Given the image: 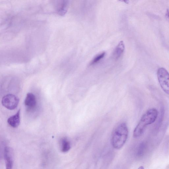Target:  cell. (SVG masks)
Listing matches in <instances>:
<instances>
[{"instance_id": "6da1fadb", "label": "cell", "mask_w": 169, "mask_h": 169, "mask_svg": "<svg viewBox=\"0 0 169 169\" xmlns=\"http://www.w3.org/2000/svg\"><path fill=\"white\" fill-rule=\"evenodd\" d=\"M158 111L155 109L147 111L143 115L133 132V136L137 138L141 136L144 133L148 125L154 122L157 119Z\"/></svg>"}, {"instance_id": "7a4b0ae2", "label": "cell", "mask_w": 169, "mask_h": 169, "mask_svg": "<svg viewBox=\"0 0 169 169\" xmlns=\"http://www.w3.org/2000/svg\"><path fill=\"white\" fill-rule=\"evenodd\" d=\"M128 134L129 130L126 124L122 123L113 132L111 137L112 146L116 149H120L125 144Z\"/></svg>"}, {"instance_id": "3957f363", "label": "cell", "mask_w": 169, "mask_h": 169, "mask_svg": "<svg viewBox=\"0 0 169 169\" xmlns=\"http://www.w3.org/2000/svg\"><path fill=\"white\" fill-rule=\"evenodd\" d=\"M158 82L164 91L169 95V73L165 68H160L157 71Z\"/></svg>"}, {"instance_id": "277c9868", "label": "cell", "mask_w": 169, "mask_h": 169, "mask_svg": "<svg viewBox=\"0 0 169 169\" xmlns=\"http://www.w3.org/2000/svg\"><path fill=\"white\" fill-rule=\"evenodd\" d=\"M19 101V99L16 96L13 94H8L3 97L2 104L7 109L13 110L17 107Z\"/></svg>"}, {"instance_id": "5b68a950", "label": "cell", "mask_w": 169, "mask_h": 169, "mask_svg": "<svg viewBox=\"0 0 169 169\" xmlns=\"http://www.w3.org/2000/svg\"><path fill=\"white\" fill-rule=\"evenodd\" d=\"M37 104V100L34 95L32 93H28L24 100L25 105L29 109H32L35 108Z\"/></svg>"}, {"instance_id": "8992f818", "label": "cell", "mask_w": 169, "mask_h": 169, "mask_svg": "<svg viewBox=\"0 0 169 169\" xmlns=\"http://www.w3.org/2000/svg\"><path fill=\"white\" fill-rule=\"evenodd\" d=\"M8 124L14 128H16L20 123V109L15 115L10 117L7 120Z\"/></svg>"}, {"instance_id": "52a82bcc", "label": "cell", "mask_w": 169, "mask_h": 169, "mask_svg": "<svg viewBox=\"0 0 169 169\" xmlns=\"http://www.w3.org/2000/svg\"><path fill=\"white\" fill-rule=\"evenodd\" d=\"M10 148L6 147L4 150V157L6 162V169H12L13 166V161Z\"/></svg>"}, {"instance_id": "ba28073f", "label": "cell", "mask_w": 169, "mask_h": 169, "mask_svg": "<svg viewBox=\"0 0 169 169\" xmlns=\"http://www.w3.org/2000/svg\"><path fill=\"white\" fill-rule=\"evenodd\" d=\"M125 50V45L123 41H121L115 49L113 54L116 60L119 59Z\"/></svg>"}, {"instance_id": "9c48e42d", "label": "cell", "mask_w": 169, "mask_h": 169, "mask_svg": "<svg viewBox=\"0 0 169 169\" xmlns=\"http://www.w3.org/2000/svg\"><path fill=\"white\" fill-rule=\"evenodd\" d=\"M60 146L61 150L64 153L68 152L71 147L70 142L65 138H64L61 140Z\"/></svg>"}, {"instance_id": "30bf717a", "label": "cell", "mask_w": 169, "mask_h": 169, "mask_svg": "<svg viewBox=\"0 0 169 169\" xmlns=\"http://www.w3.org/2000/svg\"><path fill=\"white\" fill-rule=\"evenodd\" d=\"M69 4V1H63L60 3V6L57 9L58 13L62 16L65 14L68 11Z\"/></svg>"}, {"instance_id": "8fae6325", "label": "cell", "mask_w": 169, "mask_h": 169, "mask_svg": "<svg viewBox=\"0 0 169 169\" xmlns=\"http://www.w3.org/2000/svg\"><path fill=\"white\" fill-rule=\"evenodd\" d=\"M105 54L106 53L104 52L96 56L93 60H92L91 63V64H94L99 62L100 61L105 57Z\"/></svg>"}, {"instance_id": "7c38bea8", "label": "cell", "mask_w": 169, "mask_h": 169, "mask_svg": "<svg viewBox=\"0 0 169 169\" xmlns=\"http://www.w3.org/2000/svg\"><path fill=\"white\" fill-rule=\"evenodd\" d=\"M146 146L144 143H142L140 146L137 151V155L141 156L143 155L145 152Z\"/></svg>"}, {"instance_id": "4fadbf2b", "label": "cell", "mask_w": 169, "mask_h": 169, "mask_svg": "<svg viewBox=\"0 0 169 169\" xmlns=\"http://www.w3.org/2000/svg\"><path fill=\"white\" fill-rule=\"evenodd\" d=\"M167 17L168 18H169V10H167Z\"/></svg>"}, {"instance_id": "5bb4252c", "label": "cell", "mask_w": 169, "mask_h": 169, "mask_svg": "<svg viewBox=\"0 0 169 169\" xmlns=\"http://www.w3.org/2000/svg\"><path fill=\"white\" fill-rule=\"evenodd\" d=\"M138 169H145V168L143 166H140Z\"/></svg>"}]
</instances>
